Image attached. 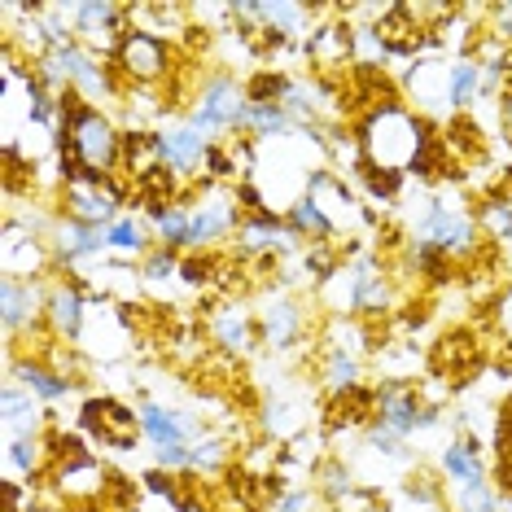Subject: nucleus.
<instances>
[{"label":"nucleus","mask_w":512,"mask_h":512,"mask_svg":"<svg viewBox=\"0 0 512 512\" xmlns=\"http://www.w3.org/2000/svg\"><path fill=\"white\" fill-rule=\"evenodd\" d=\"M355 141L359 154H364V167L407 176L412 162L425 154V145L434 141V127L407 101H381V106L364 110V119L355 123Z\"/></svg>","instance_id":"1"},{"label":"nucleus","mask_w":512,"mask_h":512,"mask_svg":"<svg viewBox=\"0 0 512 512\" xmlns=\"http://www.w3.org/2000/svg\"><path fill=\"white\" fill-rule=\"evenodd\" d=\"M62 149L71 154L88 176H119L123 162V127L106 110L84 106L62 123Z\"/></svg>","instance_id":"2"},{"label":"nucleus","mask_w":512,"mask_h":512,"mask_svg":"<svg viewBox=\"0 0 512 512\" xmlns=\"http://www.w3.org/2000/svg\"><path fill=\"white\" fill-rule=\"evenodd\" d=\"M110 71L114 79L127 88H141V92H154L171 79V71H176V49H171L167 40L149 36V31H136L127 27V36L119 40V49H114L110 57Z\"/></svg>","instance_id":"3"},{"label":"nucleus","mask_w":512,"mask_h":512,"mask_svg":"<svg viewBox=\"0 0 512 512\" xmlns=\"http://www.w3.org/2000/svg\"><path fill=\"white\" fill-rule=\"evenodd\" d=\"M193 206H189V250H211L215 241L232 237L241 228V197L237 184H193Z\"/></svg>","instance_id":"4"},{"label":"nucleus","mask_w":512,"mask_h":512,"mask_svg":"<svg viewBox=\"0 0 512 512\" xmlns=\"http://www.w3.org/2000/svg\"><path fill=\"white\" fill-rule=\"evenodd\" d=\"M246 114H250L246 84H237L228 71H215V75L202 79V88H197L189 123L206 136V141H215L219 132H241Z\"/></svg>","instance_id":"5"},{"label":"nucleus","mask_w":512,"mask_h":512,"mask_svg":"<svg viewBox=\"0 0 512 512\" xmlns=\"http://www.w3.org/2000/svg\"><path fill=\"white\" fill-rule=\"evenodd\" d=\"M302 197H311V206L324 215V224L333 228V237L346 241V246L355 241L359 228L372 224L368 206L359 202L355 189L346 184V176H342V171H333V167H316V171H311L307 193H302Z\"/></svg>","instance_id":"6"},{"label":"nucleus","mask_w":512,"mask_h":512,"mask_svg":"<svg viewBox=\"0 0 512 512\" xmlns=\"http://www.w3.org/2000/svg\"><path fill=\"white\" fill-rule=\"evenodd\" d=\"M254 316H259V346H267V351H294L307 337V311H302V302L285 285L267 289L254 302Z\"/></svg>","instance_id":"7"},{"label":"nucleus","mask_w":512,"mask_h":512,"mask_svg":"<svg viewBox=\"0 0 512 512\" xmlns=\"http://www.w3.org/2000/svg\"><path fill=\"white\" fill-rule=\"evenodd\" d=\"M53 267L49 241L36 237L22 219L5 215V232H0V276L5 281H44Z\"/></svg>","instance_id":"8"},{"label":"nucleus","mask_w":512,"mask_h":512,"mask_svg":"<svg viewBox=\"0 0 512 512\" xmlns=\"http://www.w3.org/2000/svg\"><path fill=\"white\" fill-rule=\"evenodd\" d=\"M79 429L88 438H97L101 447H114V451H132L141 434V412L136 407L119 403L114 394H101V399H84L79 407Z\"/></svg>","instance_id":"9"},{"label":"nucleus","mask_w":512,"mask_h":512,"mask_svg":"<svg viewBox=\"0 0 512 512\" xmlns=\"http://www.w3.org/2000/svg\"><path fill=\"white\" fill-rule=\"evenodd\" d=\"M110 469L101 464L97 456H75V460H57L49 469V482L53 491L66 499L71 508H84V504H101V499L110 495Z\"/></svg>","instance_id":"10"},{"label":"nucleus","mask_w":512,"mask_h":512,"mask_svg":"<svg viewBox=\"0 0 512 512\" xmlns=\"http://www.w3.org/2000/svg\"><path fill=\"white\" fill-rule=\"evenodd\" d=\"M49 289H53V281H0V324H5V342H18L22 333L44 324Z\"/></svg>","instance_id":"11"},{"label":"nucleus","mask_w":512,"mask_h":512,"mask_svg":"<svg viewBox=\"0 0 512 512\" xmlns=\"http://www.w3.org/2000/svg\"><path fill=\"white\" fill-rule=\"evenodd\" d=\"M123 36H127V5H114V0H79L75 40L88 53H101L110 62Z\"/></svg>","instance_id":"12"},{"label":"nucleus","mask_w":512,"mask_h":512,"mask_svg":"<svg viewBox=\"0 0 512 512\" xmlns=\"http://www.w3.org/2000/svg\"><path fill=\"white\" fill-rule=\"evenodd\" d=\"M158 145H162V167H167L176 180L193 184L197 176H202L206 154H211V145H215V141H206V136L197 132L189 119H184V123L158 127Z\"/></svg>","instance_id":"13"},{"label":"nucleus","mask_w":512,"mask_h":512,"mask_svg":"<svg viewBox=\"0 0 512 512\" xmlns=\"http://www.w3.org/2000/svg\"><path fill=\"white\" fill-rule=\"evenodd\" d=\"M482 364H486V346L473 329L442 333L434 342V351H429V368H434L442 381H451V386H464Z\"/></svg>","instance_id":"14"},{"label":"nucleus","mask_w":512,"mask_h":512,"mask_svg":"<svg viewBox=\"0 0 512 512\" xmlns=\"http://www.w3.org/2000/svg\"><path fill=\"white\" fill-rule=\"evenodd\" d=\"M206 333H211V342L219 346V355H228V359L250 355L254 346H259V316H254V307H246V302L228 298L211 311Z\"/></svg>","instance_id":"15"},{"label":"nucleus","mask_w":512,"mask_h":512,"mask_svg":"<svg viewBox=\"0 0 512 512\" xmlns=\"http://www.w3.org/2000/svg\"><path fill=\"white\" fill-rule=\"evenodd\" d=\"M407 101L421 119H434V114H451V62H438V57H421L407 71Z\"/></svg>","instance_id":"16"},{"label":"nucleus","mask_w":512,"mask_h":512,"mask_svg":"<svg viewBox=\"0 0 512 512\" xmlns=\"http://www.w3.org/2000/svg\"><path fill=\"white\" fill-rule=\"evenodd\" d=\"M49 250H53V263H57V267H71V276H75V267H84L88 259L106 254L110 241H106V228L79 224V219L57 215V224H53V232H49Z\"/></svg>","instance_id":"17"},{"label":"nucleus","mask_w":512,"mask_h":512,"mask_svg":"<svg viewBox=\"0 0 512 512\" xmlns=\"http://www.w3.org/2000/svg\"><path fill=\"white\" fill-rule=\"evenodd\" d=\"M136 412H141V434L154 442L158 451L162 447H193V442L206 434V425L197 421V416L176 412V407H162V403H149L145 399Z\"/></svg>","instance_id":"18"},{"label":"nucleus","mask_w":512,"mask_h":512,"mask_svg":"<svg viewBox=\"0 0 512 512\" xmlns=\"http://www.w3.org/2000/svg\"><path fill=\"white\" fill-rule=\"evenodd\" d=\"M88 320V285L84 281H53L49 289V311H44V324L62 337V342H79Z\"/></svg>","instance_id":"19"},{"label":"nucleus","mask_w":512,"mask_h":512,"mask_svg":"<svg viewBox=\"0 0 512 512\" xmlns=\"http://www.w3.org/2000/svg\"><path fill=\"white\" fill-rule=\"evenodd\" d=\"M5 381H18V386L31 390L40 403H62L75 394V381H66L57 368H49L44 359H31V355L5 359Z\"/></svg>","instance_id":"20"},{"label":"nucleus","mask_w":512,"mask_h":512,"mask_svg":"<svg viewBox=\"0 0 512 512\" xmlns=\"http://www.w3.org/2000/svg\"><path fill=\"white\" fill-rule=\"evenodd\" d=\"M0 407H5V438H44L49 434V412L31 390H22L18 381H5L0 390Z\"/></svg>","instance_id":"21"},{"label":"nucleus","mask_w":512,"mask_h":512,"mask_svg":"<svg viewBox=\"0 0 512 512\" xmlns=\"http://www.w3.org/2000/svg\"><path fill=\"white\" fill-rule=\"evenodd\" d=\"M482 324H486V333H482L486 355H491L499 368L512 372V281L482 307Z\"/></svg>","instance_id":"22"},{"label":"nucleus","mask_w":512,"mask_h":512,"mask_svg":"<svg viewBox=\"0 0 512 512\" xmlns=\"http://www.w3.org/2000/svg\"><path fill=\"white\" fill-rule=\"evenodd\" d=\"M372 421H377V386H355V390L329 394V407H324L329 434H337V429H368Z\"/></svg>","instance_id":"23"},{"label":"nucleus","mask_w":512,"mask_h":512,"mask_svg":"<svg viewBox=\"0 0 512 512\" xmlns=\"http://www.w3.org/2000/svg\"><path fill=\"white\" fill-rule=\"evenodd\" d=\"M438 469L447 477V486H469V482H486V460H482V442L473 434H460L442 447Z\"/></svg>","instance_id":"24"},{"label":"nucleus","mask_w":512,"mask_h":512,"mask_svg":"<svg viewBox=\"0 0 512 512\" xmlns=\"http://www.w3.org/2000/svg\"><path fill=\"white\" fill-rule=\"evenodd\" d=\"M307 416H311V394L307 390H298V394H281L276 390V399L267 403V434L272 438H294L302 434V425H307Z\"/></svg>","instance_id":"25"},{"label":"nucleus","mask_w":512,"mask_h":512,"mask_svg":"<svg viewBox=\"0 0 512 512\" xmlns=\"http://www.w3.org/2000/svg\"><path fill=\"white\" fill-rule=\"evenodd\" d=\"M5 469H9V477H14V473L44 477L53 469L49 442H44V438H5Z\"/></svg>","instance_id":"26"},{"label":"nucleus","mask_w":512,"mask_h":512,"mask_svg":"<svg viewBox=\"0 0 512 512\" xmlns=\"http://www.w3.org/2000/svg\"><path fill=\"white\" fill-rule=\"evenodd\" d=\"M106 241H110V254H119V259H145L149 250V237H145V224L136 219V211L119 215L114 224L106 228Z\"/></svg>","instance_id":"27"},{"label":"nucleus","mask_w":512,"mask_h":512,"mask_svg":"<svg viewBox=\"0 0 512 512\" xmlns=\"http://www.w3.org/2000/svg\"><path fill=\"white\" fill-rule=\"evenodd\" d=\"M320 377H324V390H329V394L355 390V386H364V359H355L346 351H324Z\"/></svg>","instance_id":"28"},{"label":"nucleus","mask_w":512,"mask_h":512,"mask_svg":"<svg viewBox=\"0 0 512 512\" xmlns=\"http://www.w3.org/2000/svg\"><path fill=\"white\" fill-rule=\"evenodd\" d=\"M359 486L351 482V469H346L342 460H324L320 464V477H316V495L324 499L329 508H342L346 499H351Z\"/></svg>","instance_id":"29"},{"label":"nucleus","mask_w":512,"mask_h":512,"mask_svg":"<svg viewBox=\"0 0 512 512\" xmlns=\"http://www.w3.org/2000/svg\"><path fill=\"white\" fill-rule=\"evenodd\" d=\"M447 499H451V508H456V512H499V508H504V495H499L491 482L447 486Z\"/></svg>","instance_id":"30"},{"label":"nucleus","mask_w":512,"mask_h":512,"mask_svg":"<svg viewBox=\"0 0 512 512\" xmlns=\"http://www.w3.org/2000/svg\"><path fill=\"white\" fill-rule=\"evenodd\" d=\"M228 464V442L215 434H202L189 447V473H219Z\"/></svg>","instance_id":"31"},{"label":"nucleus","mask_w":512,"mask_h":512,"mask_svg":"<svg viewBox=\"0 0 512 512\" xmlns=\"http://www.w3.org/2000/svg\"><path fill=\"white\" fill-rule=\"evenodd\" d=\"M180 263H184V254L180 250H167V246H154L141 259V276L145 281H171V276H180Z\"/></svg>","instance_id":"32"},{"label":"nucleus","mask_w":512,"mask_h":512,"mask_svg":"<svg viewBox=\"0 0 512 512\" xmlns=\"http://www.w3.org/2000/svg\"><path fill=\"white\" fill-rule=\"evenodd\" d=\"M324 499L316 495V486H294V491H285V495H276L272 504H267V512H320Z\"/></svg>","instance_id":"33"},{"label":"nucleus","mask_w":512,"mask_h":512,"mask_svg":"<svg viewBox=\"0 0 512 512\" xmlns=\"http://www.w3.org/2000/svg\"><path fill=\"white\" fill-rule=\"evenodd\" d=\"M486 22H491V36L512 49V5H486Z\"/></svg>","instance_id":"34"},{"label":"nucleus","mask_w":512,"mask_h":512,"mask_svg":"<svg viewBox=\"0 0 512 512\" xmlns=\"http://www.w3.org/2000/svg\"><path fill=\"white\" fill-rule=\"evenodd\" d=\"M31 504H36L31 486H22L18 477H5V512H31Z\"/></svg>","instance_id":"35"},{"label":"nucleus","mask_w":512,"mask_h":512,"mask_svg":"<svg viewBox=\"0 0 512 512\" xmlns=\"http://www.w3.org/2000/svg\"><path fill=\"white\" fill-rule=\"evenodd\" d=\"M499 123H504V136H508V145H512V84H508L504 97H499Z\"/></svg>","instance_id":"36"},{"label":"nucleus","mask_w":512,"mask_h":512,"mask_svg":"<svg viewBox=\"0 0 512 512\" xmlns=\"http://www.w3.org/2000/svg\"><path fill=\"white\" fill-rule=\"evenodd\" d=\"M508 206H512V193H508Z\"/></svg>","instance_id":"37"}]
</instances>
